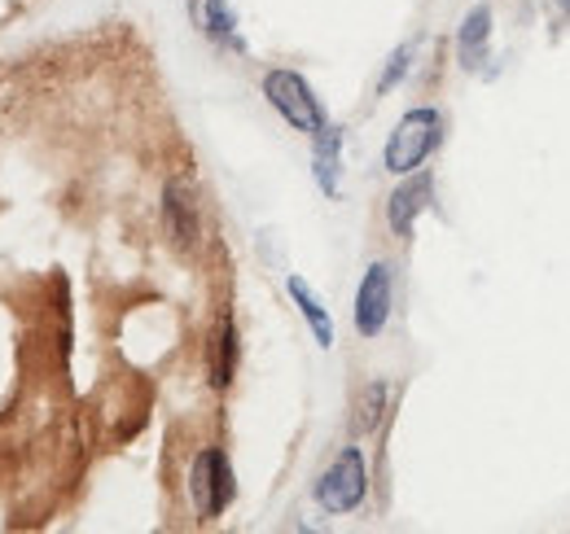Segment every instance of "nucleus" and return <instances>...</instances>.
I'll return each mask as SVG.
<instances>
[{
    "label": "nucleus",
    "instance_id": "nucleus-7",
    "mask_svg": "<svg viewBox=\"0 0 570 534\" xmlns=\"http://www.w3.org/2000/svg\"><path fill=\"white\" fill-rule=\"evenodd\" d=\"M163 224H167V237L180 246V250H189L194 241H198V201L194 194L185 189V185H167L163 189Z\"/></svg>",
    "mask_w": 570,
    "mask_h": 534
},
{
    "label": "nucleus",
    "instance_id": "nucleus-15",
    "mask_svg": "<svg viewBox=\"0 0 570 534\" xmlns=\"http://www.w3.org/2000/svg\"><path fill=\"white\" fill-rule=\"evenodd\" d=\"M553 4H558V13H562V18H570V0H553Z\"/></svg>",
    "mask_w": 570,
    "mask_h": 534
},
{
    "label": "nucleus",
    "instance_id": "nucleus-13",
    "mask_svg": "<svg viewBox=\"0 0 570 534\" xmlns=\"http://www.w3.org/2000/svg\"><path fill=\"white\" fill-rule=\"evenodd\" d=\"M386 399H391L386 382L364 386V395H360V403H356V429L360 434H373V429L382 425V416H386Z\"/></svg>",
    "mask_w": 570,
    "mask_h": 534
},
{
    "label": "nucleus",
    "instance_id": "nucleus-2",
    "mask_svg": "<svg viewBox=\"0 0 570 534\" xmlns=\"http://www.w3.org/2000/svg\"><path fill=\"white\" fill-rule=\"evenodd\" d=\"M264 97H268V106L282 115L294 132L316 136L330 128V119H325V110H321L312 83H307L298 70H268V75H264Z\"/></svg>",
    "mask_w": 570,
    "mask_h": 534
},
{
    "label": "nucleus",
    "instance_id": "nucleus-9",
    "mask_svg": "<svg viewBox=\"0 0 570 534\" xmlns=\"http://www.w3.org/2000/svg\"><path fill=\"white\" fill-rule=\"evenodd\" d=\"M312 171L325 198H338V176H343V128H325L316 132V154H312Z\"/></svg>",
    "mask_w": 570,
    "mask_h": 534
},
{
    "label": "nucleus",
    "instance_id": "nucleus-4",
    "mask_svg": "<svg viewBox=\"0 0 570 534\" xmlns=\"http://www.w3.org/2000/svg\"><path fill=\"white\" fill-rule=\"evenodd\" d=\"M233 495H237V482H233L228 456H224L219 447L198 452V461L189 468V500H194L198 517H207V522L219 517V513L233 504Z\"/></svg>",
    "mask_w": 570,
    "mask_h": 534
},
{
    "label": "nucleus",
    "instance_id": "nucleus-12",
    "mask_svg": "<svg viewBox=\"0 0 570 534\" xmlns=\"http://www.w3.org/2000/svg\"><path fill=\"white\" fill-rule=\"evenodd\" d=\"M203 27H207V36H212L215 44H224V49H246L242 44V36H237V13L228 9V0H207L203 4Z\"/></svg>",
    "mask_w": 570,
    "mask_h": 534
},
{
    "label": "nucleus",
    "instance_id": "nucleus-8",
    "mask_svg": "<svg viewBox=\"0 0 570 534\" xmlns=\"http://www.w3.org/2000/svg\"><path fill=\"white\" fill-rule=\"evenodd\" d=\"M488 44H492V9L479 4L465 13L461 22V36H456V49H461V67L465 70H479L488 62Z\"/></svg>",
    "mask_w": 570,
    "mask_h": 534
},
{
    "label": "nucleus",
    "instance_id": "nucleus-10",
    "mask_svg": "<svg viewBox=\"0 0 570 534\" xmlns=\"http://www.w3.org/2000/svg\"><path fill=\"white\" fill-rule=\"evenodd\" d=\"M285 289H289V298H294V307L303 312V320L312 325V334H316V346H334V320H330V312L321 307V298L312 294V285L303 280V276H289L285 280Z\"/></svg>",
    "mask_w": 570,
    "mask_h": 534
},
{
    "label": "nucleus",
    "instance_id": "nucleus-3",
    "mask_svg": "<svg viewBox=\"0 0 570 534\" xmlns=\"http://www.w3.org/2000/svg\"><path fill=\"white\" fill-rule=\"evenodd\" d=\"M368 495V468H364V452L360 447H343L338 461L321 473L316 482V504L325 513H356Z\"/></svg>",
    "mask_w": 570,
    "mask_h": 534
},
{
    "label": "nucleus",
    "instance_id": "nucleus-11",
    "mask_svg": "<svg viewBox=\"0 0 570 534\" xmlns=\"http://www.w3.org/2000/svg\"><path fill=\"white\" fill-rule=\"evenodd\" d=\"M233 373H237V325H233V320H224V325H219V334H215V355H212V386L215 390H228Z\"/></svg>",
    "mask_w": 570,
    "mask_h": 534
},
{
    "label": "nucleus",
    "instance_id": "nucleus-6",
    "mask_svg": "<svg viewBox=\"0 0 570 534\" xmlns=\"http://www.w3.org/2000/svg\"><path fill=\"white\" fill-rule=\"evenodd\" d=\"M430 201H434V180H430V171H409L404 185L386 198V224H391V233H395V237H413V224H417V215L426 210Z\"/></svg>",
    "mask_w": 570,
    "mask_h": 534
},
{
    "label": "nucleus",
    "instance_id": "nucleus-14",
    "mask_svg": "<svg viewBox=\"0 0 570 534\" xmlns=\"http://www.w3.org/2000/svg\"><path fill=\"white\" fill-rule=\"evenodd\" d=\"M409 67H413V44H400V49L386 58V70H382V79H377V92H391V88L409 75Z\"/></svg>",
    "mask_w": 570,
    "mask_h": 534
},
{
    "label": "nucleus",
    "instance_id": "nucleus-1",
    "mask_svg": "<svg viewBox=\"0 0 570 534\" xmlns=\"http://www.w3.org/2000/svg\"><path fill=\"white\" fill-rule=\"evenodd\" d=\"M439 145H443V115L422 106V110H409V115L395 123L382 162H386L391 176H409V171H422V162H426Z\"/></svg>",
    "mask_w": 570,
    "mask_h": 534
},
{
    "label": "nucleus",
    "instance_id": "nucleus-5",
    "mask_svg": "<svg viewBox=\"0 0 570 534\" xmlns=\"http://www.w3.org/2000/svg\"><path fill=\"white\" fill-rule=\"evenodd\" d=\"M391 294H395V276L386 264H368L364 280L356 289V334L377 337L391 320Z\"/></svg>",
    "mask_w": 570,
    "mask_h": 534
}]
</instances>
